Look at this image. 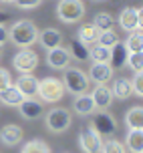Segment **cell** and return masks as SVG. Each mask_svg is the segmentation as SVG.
<instances>
[{"label":"cell","mask_w":143,"mask_h":153,"mask_svg":"<svg viewBox=\"0 0 143 153\" xmlns=\"http://www.w3.org/2000/svg\"><path fill=\"white\" fill-rule=\"evenodd\" d=\"M38 40H40V45L45 46L46 51H51V48L60 46V42H63V34H60L57 28H46V30L38 32Z\"/></svg>","instance_id":"e0dca14e"},{"label":"cell","mask_w":143,"mask_h":153,"mask_svg":"<svg viewBox=\"0 0 143 153\" xmlns=\"http://www.w3.org/2000/svg\"><path fill=\"white\" fill-rule=\"evenodd\" d=\"M125 149L131 153H143V129H129L125 137Z\"/></svg>","instance_id":"ac0fdd59"},{"label":"cell","mask_w":143,"mask_h":153,"mask_svg":"<svg viewBox=\"0 0 143 153\" xmlns=\"http://www.w3.org/2000/svg\"><path fill=\"white\" fill-rule=\"evenodd\" d=\"M46 127L53 133H63L71 127V113L63 107H57L46 113Z\"/></svg>","instance_id":"5b68a950"},{"label":"cell","mask_w":143,"mask_h":153,"mask_svg":"<svg viewBox=\"0 0 143 153\" xmlns=\"http://www.w3.org/2000/svg\"><path fill=\"white\" fill-rule=\"evenodd\" d=\"M22 99L24 97L20 95V91L16 89L14 85H8L4 91H0V101H2L4 105H8V107H18Z\"/></svg>","instance_id":"ffe728a7"},{"label":"cell","mask_w":143,"mask_h":153,"mask_svg":"<svg viewBox=\"0 0 143 153\" xmlns=\"http://www.w3.org/2000/svg\"><path fill=\"white\" fill-rule=\"evenodd\" d=\"M0 51H2V45H0Z\"/></svg>","instance_id":"74e56055"},{"label":"cell","mask_w":143,"mask_h":153,"mask_svg":"<svg viewBox=\"0 0 143 153\" xmlns=\"http://www.w3.org/2000/svg\"><path fill=\"white\" fill-rule=\"evenodd\" d=\"M75 111L79 115H91L93 111H95V103H93V99H91V95H87V93H81V95H77L75 99Z\"/></svg>","instance_id":"7402d4cb"},{"label":"cell","mask_w":143,"mask_h":153,"mask_svg":"<svg viewBox=\"0 0 143 153\" xmlns=\"http://www.w3.org/2000/svg\"><path fill=\"white\" fill-rule=\"evenodd\" d=\"M93 24L97 26L99 30H113L115 18H113V14H109V12H99V14H95V18H93Z\"/></svg>","instance_id":"484cf974"},{"label":"cell","mask_w":143,"mask_h":153,"mask_svg":"<svg viewBox=\"0 0 143 153\" xmlns=\"http://www.w3.org/2000/svg\"><path fill=\"white\" fill-rule=\"evenodd\" d=\"M125 123H127L129 129H143V109L141 107L129 109L125 115Z\"/></svg>","instance_id":"cb8c5ba5"},{"label":"cell","mask_w":143,"mask_h":153,"mask_svg":"<svg viewBox=\"0 0 143 153\" xmlns=\"http://www.w3.org/2000/svg\"><path fill=\"white\" fill-rule=\"evenodd\" d=\"M69 59H71V53L65 51L63 46L51 48L48 54H46V62H48L53 69H67L69 67Z\"/></svg>","instance_id":"4fadbf2b"},{"label":"cell","mask_w":143,"mask_h":153,"mask_svg":"<svg viewBox=\"0 0 143 153\" xmlns=\"http://www.w3.org/2000/svg\"><path fill=\"white\" fill-rule=\"evenodd\" d=\"M38 32H40V30H38L30 20H20V22L12 24V28L8 30V36H10V40H12L16 46L26 48V46H30V45L36 42Z\"/></svg>","instance_id":"6da1fadb"},{"label":"cell","mask_w":143,"mask_h":153,"mask_svg":"<svg viewBox=\"0 0 143 153\" xmlns=\"http://www.w3.org/2000/svg\"><path fill=\"white\" fill-rule=\"evenodd\" d=\"M12 67L18 71V75L20 73H32V71L38 67V54L32 51V48H22L20 53L14 54V59H12Z\"/></svg>","instance_id":"8992f818"},{"label":"cell","mask_w":143,"mask_h":153,"mask_svg":"<svg viewBox=\"0 0 143 153\" xmlns=\"http://www.w3.org/2000/svg\"><path fill=\"white\" fill-rule=\"evenodd\" d=\"M79 147L83 153H101V135L93 127H85L79 133Z\"/></svg>","instance_id":"52a82bcc"},{"label":"cell","mask_w":143,"mask_h":153,"mask_svg":"<svg viewBox=\"0 0 143 153\" xmlns=\"http://www.w3.org/2000/svg\"><path fill=\"white\" fill-rule=\"evenodd\" d=\"M71 54L75 56L77 61H87L89 59V48L79 38H75V40H71Z\"/></svg>","instance_id":"83f0119b"},{"label":"cell","mask_w":143,"mask_h":153,"mask_svg":"<svg viewBox=\"0 0 143 153\" xmlns=\"http://www.w3.org/2000/svg\"><path fill=\"white\" fill-rule=\"evenodd\" d=\"M42 0H14V4L18 8H24V10H30V8H36Z\"/></svg>","instance_id":"d6a6232c"},{"label":"cell","mask_w":143,"mask_h":153,"mask_svg":"<svg viewBox=\"0 0 143 153\" xmlns=\"http://www.w3.org/2000/svg\"><path fill=\"white\" fill-rule=\"evenodd\" d=\"M63 85H65V91L73 93V95H81V93H87V89H89V76L81 69L69 67L63 76Z\"/></svg>","instance_id":"277c9868"},{"label":"cell","mask_w":143,"mask_h":153,"mask_svg":"<svg viewBox=\"0 0 143 153\" xmlns=\"http://www.w3.org/2000/svg\"><path fill=\"white\" fill-rule=\"evenodd\" d=\"M89 59H93V62H109L111 61V48L95 42V46L89 51Z\"/></svg>","instance_id":"d4e9b609"},{"label":"cell","mask_w":143,"mask_h":153,"mask_svg":"<svg viewBox=\"0 0 143 153\" xmlns=\"http://www.w3.org/2000/svg\"><path fill=\"white\" fill-rule=\"evenodd\" d=\"M131 89L137 97H143V71L135 73V76L131 79Z\"/></svg>","instance_id":"1f68e13d"},{"label":"cell","mask_w":143,"mask_h":153,"mask_svg":"<svg viewBox=\"0 0 143 153\" xmlns=\"http://www.w3.org/2000/svg\"><path fill=\"white\" fill-rule=\"evenodd\" d=\"M101 153H127L125 145L117 139H109L105 143H101Z\"/></svg>","instance_id":"f1b7e54d"},{"label":"cell","mask_w":143,"mask_h":153,"mask_svg":"<svg viewBox=\"0 0 143 153\" xmlns=\"http://www.w3.org/2000/svg\"><path fill=\"white\" fill-rule=\"evenodd\" d=\"M8 16H10V14H8V12H0V24L4 22V20H6Z\"/></svg>","instance_id":"d590c367"},{"label":"cell","mask_w":143,"mask_h":153,"mask_svg":"<svg viewBox=\"0 0 143 153\" xmlns=\"http://www.w3.org/2000/svg\"><path fill=\"white\" fill-rule=\"evenodd\" d=\"M93 129L97 131L99 135H113L115 129H117V123H115V119L111 117L109 113H101L93 119V125H91Z\"/></svg>","instance_id":"8fae6325"},{"label":"cell","mask_w":143,"mask_h":153,"mask_svg":"<svg viewBox=\"0 0 143 153\" xmlns=\"http://www.w3.org/2000/svg\"><path fill=\"white\" fill-rule=\"evenodd\" d=\"M97 42L99 45H103V46H111L117 42V34H115L113 30H101L99 32V38H97Z\"/></svg>","instance_id":"f546056e"},{"label":"cell","mask_w":143,"mask_h":153,"mask_svg":"<svg viewBox=\"0 0 143 153\" xmlns=\"http://www.w3.org/2000/svg\"><path fill=\"white\" fill-rule=\"evenodd\" d=\"M20 153H51L48 145H46L45 141H40V139H30L22 145Z\"/></svg>","instance_id":"4316f807"},{"label":"cell","mask_w":143,"mask_h":153,"mask_svg":"<svg viewBox=\"0 0 143 153\" xmlns=\"http://www.w3.org/2000/svg\"><path fill=\"white\" fill-rule=\"evenodd\" d=\"M6 40H8V28L4 26V22H2L0 24V45H4Z\"/></svg>","instance_id":"e575fe53"},{"label":"cell","mask_w":143,"mask_h":153,"mask_svg":"<svg viewBox=\"0 0 143 153\" xmlns=\"http://www.w3.org/2000/svg\"><path fill=\"white\" fill-rule=\"evenodd\" d=\"M8 85H12V79H10V73L6 69H0V91H4Z\"/></svg>","instance_id":"836d02e7"},{"label":"cell","mask_w":143,"mask_h":153,"mask_svg":"<svg viewBox=\"0 0 143 153\" xmlns=\"http://www.w3.org/2000/svg\"><path fill=\"white\" fill-rule=\"evenodd\" d=\"M2 2H6V4H8V2H14V0H2Z\"/></svg>","instance_id":"8d00e7d4"},{"label":"cell","mask_w":143,"mask_h":153,"mask_svg":"<svg viewBox=\"0 0 143 153\" xmlns=\"http://www.w3.org/2000/svg\"><path fill=\"white\" fill-rule=\"evenodd\" d=\"M18 109H20L22 117H26V119H36V117L42 115V103L40 101H34L32 97L22 99L20 105H18Z\"/></svg>","instance_id":"9a60e30c"},{"label":"cell","mask_w":143,"mask_h":153,"mask_svg":"<svg viewBox=\"0 0 143 153\" xmlns=\"http://www.w3.org/2000/svg\"><path fill=\"white\" fill-rule=\"evenodd\" d=\"M24 137V131L18 127V125H4L2 129H0V141L4 143V145H18Z\"/></svg>","instance_id":"5bb4252c"},{"label":"cell","mask_w":143,"mask_h":153,"mask_svg":"<svg viewBox=\"0 0 143 153\" xmlns=\"http://www.w3.org/2000/svg\"><path fill=\"white\" fill-rule=\"evenodd\" d=\"M36 95L45 103H59L65 95V85L60 79H54V76H46L42 81H38V89Z\"/></svg>","instance_id":"7a4b0ae2"},{"label":"cell","mask_w":143,"mask_h":153,"mask_svg":"<svg viewBox=\"0 0 143 153\" xmlns=\"http://www.w3.org/2000/svg\"><path fill=\"white\" fill-rule=\"evenodd\" d=\"M111 93H113V97H117V99H129V97L133 95L131 79H125V76L117 79L113 83V87H111Z\"/></svg>","instance_id":"d6986e66"},{"label":"cell","mask_w":143,"mask_h":153,"mask_svg":"<svg viewBox=\"0 0 143 153\" xmlns=\"http://www.w3.org/2000/svg\"><path fill=\"white\" fill-rule=\"evenodd\" d=\"M91 99L95 103V109H109L111 103H113V93H111V87H107L105 83L97 85L95 91L91 93Z\"/></svg>","instance_id":"30bf717a"},{"label":"cell","mask_w":143,"mask_h":153,"mask_svg":"<svg viewBox=\"0 0 143 153\" xmlns=\"http://www.w3.org/2000/svg\"><path fill=\"white\" fill-rule=\"evenodd\" d=\"M89 76L97 85L109 83L111 76H113V67H111L109 62H93V65H91V71H89Z\"/></svg>","instance_id":"7c38bea8"},{"label":"cell","mask_w":143,"mask_h":153,"mask_svg":"<svg viewBox=\"0 0 143 153\" xmlns=\"http://www.w3.org/2000/svg\"><path fill=\"white\" fill-rule=\"evenodd\" d=\"M127 65L131 67V71H143V53H129L127 56Z\"/></svg>","instance_id":"4dcf8cb0"},{"label":"cell","mask_w":143,"mask_h":153,"mask_svg":"<svg viewBox=\"0 0 143 153\" xmlns=\"http://www.w3.org/2000/svg\"><path fill=\"white\" fill-rule=\"evenodd\" d=\"M127 56H129V51H127V46H125V42H119V40H117V42L111 46V61H109V65L121 69V67L127 65Z\"/></svg>","instance_id":"2e32d148"},{"label":"cell","mask_w":143,"mask_h":153,"mask_svg":"<svg viewBox=\"0 0 143 153\" xmlns=\"http://www.w3.org/2000/svg\"><path fill=\"white\" fill-rule=\"evenodd\" d=\"M57 16L67 24L81 20L85 16L83 0H59V4H57Z\"/></svg>","instance_id":"3957f363"},{"label":"cell","mask_w":143,"mask_h":153,"mask_svg":"<svg viewBox=\"0 0 143 153\" xmlns=\"http://www.w3.org/2000/svg\"><path fill=\"white\" fill-rule=\"evenodd\" d=\"M99 28L95 26V24H83L81 28H79V32H77V36H79V40L83 42V45H95L99 38Z\"/></svg>","instance_id":"44dd1931"},{"label":"cell","mask_w":143,"mask_h":153,"mask_svg":"<svg viewBox=\"0 0 143 153\" xmlns=\"http://www.w3.org/2000/svg\"><path fill=\"white\" fill-rule=\"evenodd\" d=\"M141 20H143V10L141 8L127 6V8H123L121 14H119L121 28L127 30V32H133L135 28H141Z\"/></svg>","instance_id":"ba28073f"},{"label":"cell","mask_w":143,"mask_h":153,"mask_svg":"<svg viewBox=\"0 0 143 153\" xmlns=\"http://www.w3.org/2000/svg\"><path fill=\"white\" fill-rule=\"evenodd\" d=\"M125 46H127L129 53H141L143 51V30L141 28H135L133 32H129Z\"/></svg>","instance_id":"603a6c76"},{"label":"cell","mask_w":143,"mask_h":153,"mask_svg":"<svg viewBox=\"0 0 143 153\" xmlns=\"http://www.w3.org/2000/svg\"><path fill=\"white\" fill-rule=\"evenodd\" d=\"M14 87L20 91V95H22L24 99H26V97H34L36 95L38 81L32 73H20L18 79H16V83H14Z\"/></svg>","instance_id":"9c48e42d"}]
</instances>
